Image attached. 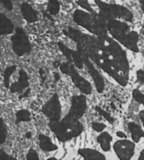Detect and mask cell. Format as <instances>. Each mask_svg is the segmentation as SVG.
<instances>
[{
	"mask_svg": "<svg viewBox=\"0 0 144 160\" xmlns=\"http://www.w3.org/2000/svg\"><path fill=\"white\" fill-rule=\"evenodd\" d=\"M113 149L120 159L128 160L133 157L135 144L129 141L122 140L115 142V144L113 145Z\"/></svg>",
	"mask_w": 144,
	"mask_h": 160,
	"instance_id": "5b68a950",
	"label": "cell"
},
{
	"mask_svg": "<svg viewBox=\"0 0 144 160\" xmlns=\"http://www.w3.org/2000/svg\"><path fill=\"white\" fill-rule=\"evenodd\" d=\"M107 26L110 32L112 33V35L113 36V38L119 41H121L124 38V37L127 35V32L129 29V27L126 23L113 20V19L109 20Z\"/></svg>",
	"mask_w": 144,
	"mask_h": 160,
	"instance_id": "ba28073f",
	"label": "cell"
},
{
	"mask_svg": "<svg viewBox=\"0 0 144 160\" xmlns=\"http://www.w3.org/2000/svg\"><path fill=\"white\" fill-rule=\"evenodd\" d=\"M18 82L23 88L28 87V76H27L26 72L22 69L20 71V78H19Z\"/></svg>",
	"mask_w": 144,
	"mask_h": 160,
	"instance_id": "44dd1931",
	"label": "cell"
},
{
	"mask_svg": "<svg viewBox=\"0 0 144 160\" xmlns=\"http://www.w3.org/2000/svg\"><path fill=\"white\" fill-rule=\"evenodd\" d=\"M49 3H48V11L54 15V14H57L60 10V5H59V2L58 0H48Z\"/></svg>",
	"mask_w": 144,
	"mask_h": 160,
	"instance_id": "ac0fdd59",
	"label": "cell"
},
{
	"mask_svg": "<svg viewBox=\"0 0 144 160\" xmlns=\"http://www.w3.org/2000/svg\"><path fill=\"white\" fill-rule=\"evenodd\" d=\"M11 158L8 157L3 150H0V159L2 160H6V159H10Z\"/></svg>",
	"mask_w": 144,
	"mask_h": 160,
	"instance_id": "f546056e",
	"label": "cell"
},
{
	"mask_svg": "<svg viewBox=\"0 0 144 160\" xmlns=\"http://www.w3.org/2000/svg\"><path fill=\"white\" fill-rule=\"evenodd\" d=\"M71 63H74L78 68H82V67H83L82 56L79 52L72 51V52H71Z\"/></svg>",
	"mask_w": 144,
	"mask_h": 160,
	"instance_id": "e0dca14e",
	"label": "cell"
},
{
	"mask_svg": "<svg viewBox=\"0 0 144 160\" xmlns=\"http://www.w3.org/2000/svg\"><path fill=\"white\" fill-rule=\"evenodd\" d=\"M117 136H118V137H121V138H127L126 134H125V133H123V132H121V131L117 132Z\"/></svg>",
	"mask_w": 144,
	"mask_h": 160,
	"instance_id": "836d02e7",
	"label": "cell"
},
{
	"mask_svg": "<svg viewBox=\"0 0 144 160\" xmlns=\"http://www.w3.org/2000/svg\"><path fill=\"white\" fill-rule=\"evenodd\" d=\"M43 113L47 115L52 122H56L60 119L61 115V107H60V102L58 100V97L54 95L52 99L43 107L42 109Z\"/></svg>",
	"mask_w": 144,
	"mask_h": 160,
	"instance_id": "8992f818",
	"label": "cell"
},
{
	"mask_svg": "<svg viewBox=\"0 0 144 160\" xmlns=\"http://www.w3.org/2000/svg\"><path fill=\"white\" fill-rule=\"evenodd\" d=\"M12 44H13V50L14 52L18 56H22L31 50V44L23 32L22 29L17 28L15 31V35L12 38Z\"/></svg>",
	"mask_w": 144,
	"mask_h": 160,
	"instance_id": "277c9868",
	"label": "cell"
},
{
	"mask_svg": "<svg viewBox=\"0 0 144 160\" xmlns=\"http://www.w3.org/2000/svg\"><path fill=\"white\" fill-rule=\"evenodd\" d=\"M92 128L94 130L97 131V132H100L102 130H104L106 128V126L104 124H101V123H97V122H94L92 124Z\"/></svg>",
	"mask_w": 144,
	"mask_h": 160,
	"instance_id": "d4e9b609",
	"label": "cell"
},
{
	"mask_svg": "<svg viewBox=\"0 0 144 160\" xmlns=\"http://www.w3.org/2000/svg\"><path fill=\"white\" fill-rule=\"evenodd\" d=\"M83 62L85 63V65L87 66L88 68V70H89V73L91 74L95 83H96V87H97V90L98 93H102L103 90H104V81H103V78L102 76L99 74V72L95 68V67L93 66V64L88 60V58H84Z\"/></svg>",
	"mask_w": 144,
	"mask_h": 160,
	"instance_id": "9c48e42d",
	"label": "cell"
},
{
	"mask_svg": "<svg viewBox=\"0 0 144 160\" xmlns=\"http://www.w3.org/2000/svg\"><path fill=\"white\" fill-rule=\"evenodd\" d=\"M138 39H139V35L136 32H130L129 34L126 35L120 42H122L127 48L137 52H139Z\"/></svg>",
	"mask_w": 144,
	"mask_h": 160,
	"instance_id": "30bf717a",
	"label": "cell"
},
{
	"mask_svg": "<svg viewBox=\"0 0 144 160\" xmlns=\"http://www.w3.org/2000/svg\"><path fill=\"white\" fill-rule=\"evenodd\" d=\"M13 31L12 22L3 14L0 13V34H9Z\"/></svg>",
	"mask_w": 144,
	"mask_h": 160,
	"instance_id": "4fadbf2b",
	"label": "cell"
},
{
	"mask_svg": "<svg viewBox=\"0 0 144 160\" xmlns=\"http://www.w3.org/2000/svg\"><path fill=\"white\" fill-rule=\"evenodd\" d=\"M74 21L87 28L89 31L95 33V34H98V35H106V28H105V22H103V19L100 17V19L97 18H94L92 17L90 14L82 11V10H77L74 13Z\"/></svg>",
	"mask_w": 144,
	"mask_h": 160,
	"instance_id": "6da1fadb",
	"label": "cell"
},
{
	"mask_svg": "<svg viewBox=\"0 0 144 160\" xmlns=\"http://www.w3.org/2000/svg\"><path fill=\"white\" fill-rule=\"evenodd\" d=\"M133 97H134V98H135L138 102L142 103L144 106V95L142 93H141L138 89H135V90L133 91Z\"/></svg>",
	"mask_w": 144,
	"mask_h": 160,
	"instance_id": "cb8c5ba5",
	"label": "cell"
},
{
	"mask_svg": "<svg viewBox=\"0 0 144 160\" xmlns=\"http://www.w3.org/2000/svg\"><path fill=\"white\" fill-rule=\"evenodd\" d=\"M0 132L6 134V128H5V125L3 123V120L0 118Z\"/></svg>",
	"mask_w": 144,
	"mask_h": 160,
	"instance_id": "4dcf8cb0",
	"label": "cell"
},
{
	"mask_svg": "<svg viewBox=\"0 0 144 160\" xmlns=\"http://www.w3.org/2000/svg\"><path fill=\"white\" fill-rule=\"evenodd\" d=\"M78 2H79V4H80L83 8H85V9L89 10L90 12H92V11H93V9H92V8H91L90 4L88 3V0H78Z\"/></svg>",
	"mask_w": 144,
	"mask_h": 160,
	"instance_id": "4316f807",
	"label": "cell"
},
{
	"mask_svg": "<svg viewBox=\"0 0 144 160\" xmlns=\"http://www.w3.org/2000/svg\"><path fill=\"white\" fill-rule=\"evenodd\" d=\"M86 110V99L83 96H76L72 99V105L67 117L74 120L81 118Z\"/></svg>",
	"mask_w": 144,
	"mask_h": 160,
	"instance_id": "52a82bcc",
	"label": "cell"
},
{
	"mask_svg": "<svg viewBox=\"0 0 144 160\" xmlns=\"http://www.w3.org/2000/svg\"><path fill=\"white\" fill-rule=\"evenodd\" d=\"M0 2L8 9V10H12L13 8V5H12V2L11 0H0Z\"/></svg>",
	"mask_w": 144,
	"mask_h": 160,
	"instance_id": "83f0119b",
	"label": "cell"
},
{
	"mask_svg": "<svg viewBox=\"0 0 144 160\" xmlns=\"http://www.w3.org/2000/svg\"><path fill=\"white\" fill-rule=\"evenodd\" d=\"M16 69V66H11L6 68L5 72H4V83L6 87H8V83H9V78L10 76L13 74V72Z\"/></svg>",
	"mask_w": 144,
	"mask_h": 160,
	"instance_id": "ffe728a7",
	"label": "cell"
},
{
	"mask_svg": "<svg viewBox=\"0 0 144 160\" xmlns=\"http://www.w3.org/2000/svg\"><path fill=\"white\" fill-rule=\"evenodd\" d=\"M128 129L130 130L132 139L135 142H139L141 138L144 137V132L142 130L141 127L135 123H129L128 124Z\"/></svg>",
	"mask_w": 144,
	"mask_h": 160,
	"instance_id": "9a60e30c",
	"label": "cell"
},
{
	"mask_svg": "<svg viewBox=\"0 0 144 160\" xmlns=\"http://www.w3.org/2000/svg\"><path fill=\"white\" fill-rule=\"evenodd\" d=\"M97 4L100 8V17L103 20H111L115 17L124 18L127 21L132 22L133 14L125 7L118 6V5H108L100 0H96Z\"/></svg>",
	"mask_w": 144,
	"mask_h": 160,
	"instance_id": "7a4b0ae2",
	"label": "cell"
},
{
	"mask_svg": "<svg viewBox=\"0 0 144 160\" xmlns=\"http://www.w3.org/2000/svg\"><path fill=\"white\" fill-rule=\"evenodd\" d=\"M137 77H138V81L142 83L144 82V71L143 70H139L137 72Z\"/></svg>",
	"mask_w": 144,
	"mask_h": 160,
	"instance_id": "f1b7e54d",
	"label": "cell"
},
{
	"mask_svg": "<svg viewBox=\"0 0 144 160\" xmlns=\"http://www.w3.org/2000/svg\"><path fill=\"white\" fill-rule=\"evenodd\" d=\"M140 159L141 160L144 159V151H142V153H141V157H140Z\"/></svg>",
	"mask_w": 144,
	"mask_h": 160,
	"instance_id": "e575fe53",
	"label": "cell"
},
{
	"mask_svg": "<svg viewBox=\"0 0 144 160\" xmlns=\"http://www.w3.org/2000/svg\"><path fill=\"white\" fill-rule=\"evenodd\" d=\"M5 139H6V134L0 132V143H3L5 142Z\"/></svg>",
	"mask_w": 144,
	"mask_h": 160,
	"instance_id": "1f68e13d",
	"label": "cell"
},
{
	"mask_svg": "<svg viewBox=\"0 0 144 160\" xmlns=\"http://www.w3.org/2000/svg\"><path fill=\"white\" fill-rule=\"evenodd\" d=\"M38 140H39V146L43 151H45V152H52V151L57 150V146L55 144H53L52 142V141L50 140V138H48L47 136L40 135Z\"/></svg>",
	"mask_w": 144,
	"mask_h": 160,
	"instance_id": "7c38bea8",
	"label": "cell"
},
{
	"mask_svg": "<svg viewBox=\"0 0 144 160\" xmlns=\"http://www.w3.org/2000/svg\"><path fill=\"white\" fill-rule=\"evenodd\" d=\"M96 110H97V112H98L107 121H109L111 124H112L113 122H114V119L112 118V115H110L107 112H105V111H103L100 107H96Z\"/></svg>",
	"mask_w": 144,
	"mask_h": 160,
	"instance_id": "603a6c76",
	"label": "cell"
},
{
	"mask_svg": "<svg viewBox=\"0 0 144 160\" xmlns=\"http://www.w3.org/2000/svg\"><path fill=\"white\" fill-rule=\"evenodd\" d=\"M31 137V133L30 132H28L27 134H26V138H30Z\"/></svg>",
	"mask_w": 144,
	"mask_h": 160,
	"instance_id": "8d00e7d4",
	"label": "cell"
},
{
	"mask_svg": "<svg viewBox=\"0 0 144 160\" xmlns=\"http://www.w3.org/2000/svg\"><path fill=\"white\" fill-rule=\"evenodd\" d=\"M112 136L107 132H104V133H102L101 135H99L97 137V142H99L101 148L105 152H108V151L111 150V142H112Z\"/></svg>",
	"mask_w": 144,
	"mask_h": 160,
	"instance_id": "2e32d148",
	"label": "cell"
},
{
	"mask_svg": "<svg viewBox=\"0 0 144 160\" xmlns=\"http://www.w3.org/2000/svg\"><path fill=\"white\" fill-rule=\"evenodd\" d=\"M60 69L63 73H66L67 75H69L72 79V81L74 82V83L77 85V87L84 94H91L92 92V87L91 84L84 80L82 76H80V74L75 70L74 66L71 64V62L69 63H64L60 66Z\"/></svg>",
	"mask_w": 144,
	"mask_h": 160,
	"instance_id": "3957f363",
	"label": "cell"
},
{
	"mask_svg": "<svg viewBox=\"0 0 144 160\" xmlns=\"http://www.w3.org/2000/svg\"><path fill=\"white\" fill-rule=\"evenodd\" d=\"M26 158L29 160H37L38 159V156H37V153L35 151V150H33V149H31L29 152H28V154H27V157H26Z\"/></svg>",
	"mask_w": 144,
	"mask_h": 160,
	"instance_id": "484cf974",
	"label": "cell"
},
{
	"mask_svg": "<svg viewBox=\"0 0 144 160\" xmlns=\"http://www.w3.org/2000/svg\"><path fill=\"white\" fill-rule=\"evenodd\" d=\"M140 117H141V120H142V124H143L144 126V111H142L140 112Z\"/></svg>",
	"mask_w": 144,
	"mask_h": 160,
	"instance_id": "d6a6232c",
	"label": "cell"
},
{
	"mask_svg": "<svg viewBox=\"0 0 144 160\" xmlns=\"http://www.w3.org/2000/svg\"><path fill=\"white\" fill-rule=\"evenodd\" d=\"M79 154L85 159H105V156L97 151L91 149H82L79 151Z\"/></svg>",
	"mask_w": 144,
	"mask_h": 160,
	"instance_id": "5bb4252c",
	"label": "cell"
},
{
	"mask_svg": "<svg viewBox=\"0 0 144 160\" xmlns=\"http://www.w3.org/2000/svg\"><path fill=\"white\" fill-rule=\"evenodd\" d=\"M21 11L23 16V18L29 22H34L37 20V14L36 10L27 3H22L21 6Z\"/></svg>",
	"mask_w": 144,
	"mask_h": 160,
	"instance_id": "8fae6325",
	"label": "cell"
},
{
	"mask_svg": "<svg viewBox=\"0 0 144 160\" xmlns=\"http://www.w3.org/2000/svg\"><path fill=\"white\" fill-rule=\"evenodd\" d=\"M58 46H59L60 50L62 51V52L65 54V56L68 59V61L71 62V52H72V51L69 50L67 46H65V45H64L63 43H61V42L58 43Z\"/></svg>",
	"mask_w": 144,
	"mask_h": 160,
	"instance_id": "7402d4cb",
	"label": "cell"
},
{
	"mask_svg": "<svg viewBox=\"0 0 144 160\" xmlns=\"http://www.w3.org/2000/svg\"><path fill=\"white\" fill-rule=\"evenodd\" d=\"M141 6H142V9L144 11V0H141Z\"/></svg>",
	"mask_w": 144,
	"mask_h": 160,
	"instance_id": "d590c367",
	"label": "cell"
},
{
	"mask_svg": "<svg viewBox=\"0 0 144 160\" xmlns=\"http://www.w3.org/2000/svg\"><path fill=\"white\" fill-rule=\"evenodd\" d=\"M17 122H28L30 121V112L26 110H21L16 113Z\"/></svg>",
	"mask_w": 144,
	"mask_h": 160,
	"instance_id": "d6986e66",
	"label": "cell"
}]
</instances>
